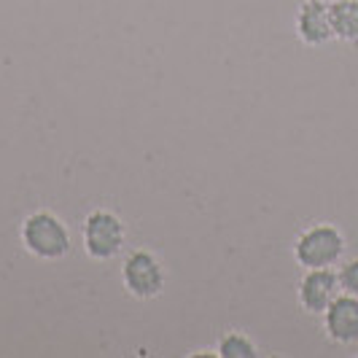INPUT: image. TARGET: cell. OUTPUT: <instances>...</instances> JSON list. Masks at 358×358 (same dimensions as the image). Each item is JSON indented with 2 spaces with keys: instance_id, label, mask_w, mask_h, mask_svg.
Here are the masks:
<instances>
[{
  "instance_id": "obj_6",
  "label": "cell",
  "mask_w": 358,
  "mask_h": 358,
  "mask_svg": "<svg viewBox=\"0 0 358 358\" xmlns=\"http://www.w3.org/2000/svg\"><path fill=\"white\" fill-rule=\"evenodd\" d=\"M323 334L334 345H356L358 342V299L342 291L321 315Z\"/></svg>"
},
{
  "instance_id": "obj_4",
  "label": "cell",
  "mask_w": 358,
  "mask_h": 358,
  "mask_svg": "<svg viewBox=\"0 0 358 358\" xmlns=\"http://www.w3.org/2000/svg\"><path fill=\"white\" fill-rule=\"evenodd\" d=\"M122 283L132 299L151 302L167 286V272L157 253L138 248V251L127 253L124 264H122Z\"/></svg>"
},
{
  "instance_id": "obj_3",
  "label": "cell",
  "mask_w": 358,
  "mask_h": 358,
  "mask_svg": "<svg viewBox=\"0 0 358 358\" xmlns=\"http://www.w3.org/2000/svg\"><path fill=\"white\" fill-rule=\"evenodd\" d=\"M81 243H84V251L90 259L110 262L124 248L127 224L119 213H113L108 208H94L81 224Z\"/></svg>"
},
{
  "instance_id": "obj_11",
  "label": "cell",
  "mask_w": 358,
  "mask_h": 358,
  "mask_svg": "<svg viewBox=\"0 0 358 358\" xmlns=\"http://www.w3.org/2000/svg\"><path fill=\"white\" fill-rule=\"evenodd\" d=\"M318 3H323V6H334V3H340V0H318Z\"/></svg>"
},
{
  "instance_id": "obj_1",
  "label": "cell",
  "mask_w": 358,
  "mask_h": 358,
  "mask_svg": "<svg viewBox=\"0 0 358 358\" xmlns=\"http://www.w3.org/2000/svg\"><path fill=\"white\" fill-rule=\"evenodd\" d=\"M22 248L41 262H59L73 248V234L68 224L52 210H33L19 224Z\"/></svg>"
},
{
  "instance_id": "obj_10",
  "label": "cell",
  "mask_w": 358,
  "mask_h": 358,
  "mask_svg": "<svg viewBox=\"0 0 358 358\" xmlns=\"http://www.w3.org/2000/svg\"><path fill=\"white\" fill-rule=\"evenodd\" d=\"M337 275H340L342 291L358 299V259H350V262H345V264L337 269Z\"/></svg>"
},
{
  "instance_id": "obj_7",
  "label": "cell",
  "mask_w": 358,
  "mask_h": 358,
  "mask_svg": "<svg viewBox=\"0 0 358 358\" xmlns=\"http://www.w3.org/2000/svg\"><path fill=\"white\" fill-rule=\"evenodd\" d=\"M294 27H296V38L305 46H310V49H318V46H326L329 41H334L329 6H323L318 0H305L299 6L296 19H294Z\"/></svg>"
},
{
  "instance_id": "obj_8",
  "label": "cell",
  "mask_w": 358,
  "mask_h": 358,
  "mask_svg": "<svg viewBox=\"0 0 358 358\" xmlns=\"http://www.w3.org/2000/svg\"><path fill=\"white\" fill-rule=\"evenodd\" d=\"M329 14H331L334 41L358 46V0H340L329 6Z\"/></svg>"
},
{
  "instance_id": "obj_2",
  "label": "cell",
  "mask_w": 358,
  "mask_h": 358,
  "mask_svg": "<svg viewBox=\"0 0 358 358\" xmlns=\"http://www.w3.org/2000/svg\"><path fill=\"white\" fill-rule=\"evenodd\" d=\"M345 248H348V240L340 227L321 221V224H310L294 240V259L302 269L340 267Z\"/></svg>"
},
{
  "instance_id": "obj_9",
  "label": "cell",
  "mask_w": 358,
  "mask_h": 358,
  "mask_svg": "<svg viewBox=\"0 0 358 358\" xmlns=\"http://www.w3.org/2000/svg\"><path fill=\"white\" fill-rule=\"evenodd\" d=\"M215 356L218 358H256L259 356V345L245 334V331H227L218 345H215Z\"/></svg>"
},
{
  "instance_id": "obj_5",
  "label": "cell",
  "mask_w": 358,
  "mask_h": 358,
  "mask_svg": "<svg viewBox=\"0 0 358 358\" xmlns=\"http://www.w3.org/2000/svg\"><path fill=\"white\" fill-rule=\"evenodd\" d=\"M342 294L340 275L334 267L326 269H305L299 288H296V299L299 307L305 310L307 315H318L321 318L326 313V307L331 305L337 296Z\"/></svg>"
}]
</instances>
